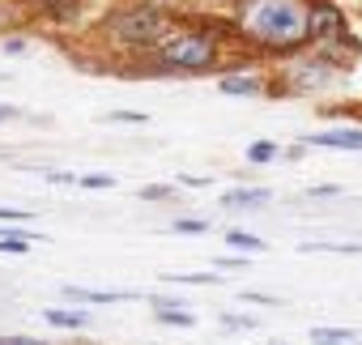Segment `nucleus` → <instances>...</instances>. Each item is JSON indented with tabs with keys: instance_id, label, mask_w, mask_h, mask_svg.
Returning <instances> with one entry per match:
<instances>
[{
	"instance_id": "24",
	"label": "nucleus",
	"mask_w": 362,
	"mask_h": 345,
	"mask_svg": "<svg viewBox=\"0 0 362 345\" xmlns=\"http://www.w3.org/2000/svg\"><path fill=\"white\" fill-rule=\"evenodd\" d=\"M30 214H22V209H0V222H26Z\"/></svg>"
},
{
	"instance_id": "11",
	"label": "nucleus",
	"mask_w": 362,
	"mask_h": 345,
	"mask_svg": "<svg viewBox=\"0 0 362 345\" xmlns=\"http://www.w3.org/2000/svg\"><path fill=\"white\" fill-rule=\"evenodd\" d=\"M153 311H158V320L170 324V328H192V324H197V315L184 311V307H153Z\"/></svg>"
},
{
	"instance_id": "18",
	"label": "nucleus",
	"mask_w": 362,
	"mask_h": 345,
	"mask_svg": "<svg viewBox=\"0 0 362 345\" xmlns=\"http://www.w3.org/2000/svg\"><path fill=\"white\" fill-rule=\"evenodd\" d=\"M81 188H94V192H107V188H115V180H111V175H86V180H81Z\"/></svg>"
},
{
	"instance_id": "16",
	"label": "nucleus",
	"mask_w": 362,
	"mask_h": 345,
	"mask_svg": "<svg viewBox=\"0 0 362 345\" xmlns=\"http://www.w3.org/2000/svg\"><path fill=\"white\" fill-rule=\"evenodd\" d=\"M175 230H179V235H205L209 222H205V218H184V222H175Z\"/></svg>"
},
{
	"instance_id": "6",
	"label": "nucleus",
	"mask_w": 362,
	"mask_h": 345,
	"mask_svg": "<svg viewBox=\"0 0 362 345\" xmlns=\"http://www.w3.org/2000/svg\"><path fill=\"white\" fill-rule=\"evenodd\" d=\"M290 77H294L298 86H328V81H332V64H328V60H315V64H298Z\"/></svg>"
},
{
	"instance_id": "4",
	"label": "nucleus",
	"mask_w": 362,
	"mask_h": 345,
	"mask_svg": "<svg viewBox=\"0 0 362 345\" xmlns=\"http://www.w3.org/2000/svg\"><path fill=\"white\" fill-rule=\"evenodd\" d=\"M311 39H345V18L337 5H311Z\"/></svg>"
},
{
	"instance_id": "17",
	"label": "nucleus",
	"mask_w": 362,
	"mask_h": 345,
	"mask_svg": "<svg viewBox=\"0 0 362 345\" xmlns=\"http://www.w3.org/2000/svg\"><path fill=\"white\" fill-rule=\"evenodd\" d=\"M26 247H30V239H26V235H22V239H18V235L0 239V252H5V256H18V252H26Z\"/></svg>"
},
{
	"instance_id": "26",
	"label": "nucleus",
	"mask_w": 362,
	"mask_h": 345,
	"mask_svg": "<svg viewBox=\"0 0 362 345\" xmlns=\"http://www.w3.org/2000/svg\"><path fill=\"white\" fill-rule=\"evenodd\" d=\"M311 5H328V0H311Z\"/></svg>"
},
{
	"instance_id": "10",
	"label": "nucleus",
	"mask_w": 362,
	"mask_h": 345,
	"mask_svg": "<svg viewBox=\"0 0 362 345\" xmlns=\"http://www.w3.org/2000/svg\"><path fill=\"white\" fill-rule=\"evenodd\" d=\"M64 298H73V303H119V298H132V294H103V290H77V286H69Z\"/></svg>"
},
{
	"instance_id": "8",
	"label": "nucleus",
	"mask_w": 362,
	"mask_h": 345,
	"mask_svg": "<svg viewBox=\"0 0 362 345\" xmlns=\"http://www.w3.org/2000/svg\"><path fill=\"white\" fill-rule=\"evenodd\" d=\"M43 320H47L52 328H86V324H90L86 311H64V307H47Z\"/></svg>"
},
{
	"instance_id": "12",
	"label": "nucleus",
	"mask_w": 362,
	"mask_h": 345,
	"mask_svg": "<svg viewBox=\"0 0 362 345\" xmlns=\"http://www.w3.org/2000/svg\"><path fill=\"white\" fill-rule=\"evenodd\" d=\"M311 341L315 345H349L354 332L349 328H311Z\"/></svg>"
},
{
	"instance_id": "1",
	"label": "nucleus",
	"mask_w": 362,
	"mask_h": 345,
	"mask_svg": "<svg viewBox=\"0 0 362 345\" xmlns=\"http://www.w3.org/2000/svg\"><path fill=\"white\" fill-rule=\"evenodd\" d=\"M247 35L269 52H294L311 43V9L298 0H256L247 5Z\"/></svg>"
},
{
	"instance_id": "20",
	"label": "nucleus",
	"mask_w": 362,
	"mask_h": 345,
	"mask_svg": "<svg viewBox=\"0 0 362 345\" xmlns=\"http://www.w3.org/2000/svg\"><path fill=\"white\" fill-rule=\"evenodd\" d=\"M47 9H52V18H56V9H64V18H73L77 0H47Z\"/></svg>"
},
{
	"instance_id": "27",
	"label": "nucleus",
	"mask_w": 362,
	"mask_h": 345,
	"mask_svg": "<svg viewBox=\"0 0 362 345\" xmlns=\"http://www.w3.org/2000/svg\"><path fill=\"white\" fill-rule=\"evenodd\" d=\"M153 5H158V0H153Z\"/></svg>"
},
{
	"instance_id": "21",
	"label": "nucleus",
	"mask_w": 362,
	"mask_h": 345,
	"mask_svg": "<svg viewBox=\"0 0 362 345\" xmlns=\"http://www.w3.org/2000/svg\"><path fill=\"white\" fill-rule=\"evenodd\" d=\"M141 197H145V201H170V197H175V192H170V188H162V184H158V188H145V192H141Z\"/></svg>"
},
{
	"instance_id": "2",
	"label": "nucleus",
	"mask_w": 362,
	"mask_h": 345,
	"mask_svg": "<svg viewBox=\"0 0 362 345\" xmlns=\"http://www.w3.org/2000/svg\"><path fill=\"white\" fill-rule=\"evenodd\" d=\"M107 30L115 39H124L128 47H149V43H166L170 35V18L158 9V5H136L128 13H111L107 18Z\"/></svg>"
},
{
	"instance_id": "3",
	"label": "nucleus",
	"mask_w": 362,
	"mask_h": 345,
	"mask_svg": "<svg viewBox=\"0 0 362 345\" xmlns=\"http://www.w3.org/2000/svg\"><path fill=\"white\" fill-rule=\"evenodd\" d=\"M218 60V47L214 39L205 35H175L158 47V64L162 69H175V73H201Z\"/></svg>"
},
{
	"instance_id": "19",
	"label": "nucleus",
	"mask_w": 362,
	"mask_h": 345,
	"mask_svg": "<svg viewBox=\"0 0 362 345\" xmlns=\"http://www.w3.org/2000/svg\"><path fill=\"white\" fill-rule=\"evenodd\" d=\"M107 119H115V124H145L141 111H115V115H107Z\"/></svg>"
},
{
	"instance_id": "23",
	"label": "nucleus",
	"mask_w": 362,
	"mask_h": 345,
	"mask_svg": "<svg viewBox=\"0 0 362 345\" xmlns=\"http://www.w3.org/2000/svg\"><path fill=\"white\" fill-rule=\"evenodd\" d=\"M0 345H47V341H35V337H0Z\"/></svg>"
},
{
	"instance_id": "15",
	"label": "nucleus",
	"mask_w": 362,
	"mask_h": 345,
	"mask_svg": "<svg viewBox=\"0 0 362 345\" xmlns=\"http://www.w3.org/2000/svg\"><path fill=\"white\" fill-rule=\"evenodd\" d=\"M226 243H235V247H252V252H264V243H260L256 235H243V230H226Z\"/></svg>"
},
{
	"instance_id": "9",
	"label": "nucleus",
	"mask_w": 362,
	"mask_h": 345,
	"mask_svg": "<svg viewBox=\"0 0 362 345\" xmlns=\"http://www.w3.org/2000/svg\"><path fill=\"white\" fill-rule=\"evenodd\" d=\"M218 90H222V94L252 98V94H260V81H256V77H222V81H218Z\"/></svg>"
},
{
	"instance_id": "13",
	"label": "nucleus",
	"mask_w": 362,
	"mask_h": 345,
	"mask_svg": "<svg viewBox=\"0 0 362 345\" xmlns=\"http://www.w3.org/2000/svg\"><path fill=\"white\" fill-rule=\"evenodd\" d=\"M277 158V145L273 141H252L247 145V162H273Z\"/></svg>"
},
{
	"instance_id": "7",
	"label": "nucleus",
	"mask_w": 362,
	"mask_h": 345,
	"mask_svg": "<svg viewBox=\"0 0 362 345\" xmlns=\"http://www.w3.org/2000/svg\"><path fill=\"white\" fill-rule=\"evenodd\" d=\"M269 197H273L269 188H235V192L222 197V205H226V209H252V205H264Z\"/></svg>"
},
{
	"instance_id": "5",
	"label": "nucleus",
	"mask_w": 362,
	"mask_h": 345,
	"mask_svg": "<svg viewBox=\"0 0 362 345\" xmlns=\"http://www.w3.org/2000/svg\"><path fill=\"white\" fill-rule=\"evenodd\" d=\"M311 145L324 149H362V128H332V132H315Z\"/></svg>"
},
{
	"instance_id": "25",
	"label": "nucleus",
	"mask_w": 362,
	"mask_h": 345,
	"mask_svg": "<svg viewBox=\"0 0 362 345\" xmlns=\"http://www.w3.org/2000/svg\"><path fill=\"white\" fill-rule=\"evenodd\" d=\"M13 115H18L13 107H5V103H0V124H5V119H13Z\"/></svg>"
},
{
	"instance_id": "22",
	"label": "nucleus",
	"mask_w": 362,
	"mask_h": 345,
	"mask_svg": "<svg viewBox=\"0 0 362 345\" xmlns=\"http://www.w3.org/2000/svg\"><path fill=\"white\" fill-rule=\"evenodd\" d=\"M222 324L226 328H256V320H247V315H222Z\"/></svg>"
},
{
	"instance_id": "14",
	"label": "nucleus",
	"mask_w": 362,
	"mask_h": 345,
	"mask_svg": "<svg viewBox=\"0 0 362 345\" xmlns=\"http://www.w3.org/2000/svg\"><path fill=\"white\" fill-rule=\"evenodd\" d=\"M303 252H341V256H362L358 243H303Z\"/></svg>"
}]
</instances>
